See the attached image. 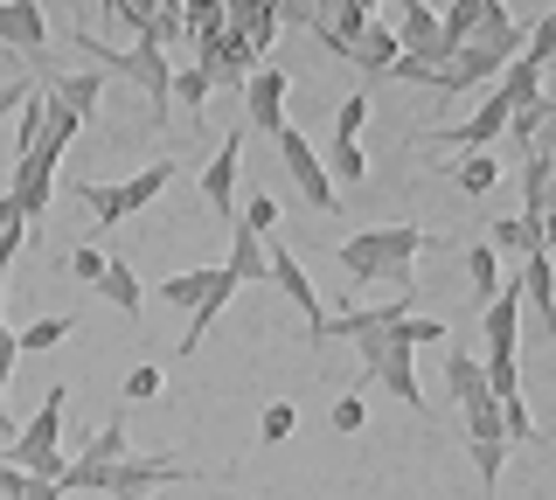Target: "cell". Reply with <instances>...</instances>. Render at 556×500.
<instances>
[{
  "instance_id": "cell-1",
  "label": "cell",
  "mask_w": 556,
  "mask_h": 500,
  "mask_svg": "<svg viewBox=\"0 0 556 500\" xmlns=\"http://www.w3.org/2000/svg\"><path fill=\"white\" fill-rule=\"evenodd\" d=\"M417 251H459V244L417 230V222H382V230H355L334 257H341V279L348 285H396V299L417 306V279H410Z\"/></svg>"
},
{
  "instance_id": "cell-2",
  "label": "cell",
  "mask_w": 556,
  "mask_h": 500,
  "mask_svg": "<svg viewBox=\"0 0 556 500\" xmlns=\"http://www.w3.org/2000/svg\"><path fill=\"white\" fill-rule=\"evenodd\" d=\"M70 42H77L84 56L98 63V70H112V77L139 84V98H147L153 126H167V112H174V56H167L161 42H132V49H112V42H98L91 28H77Z\"/></svg>"
},
{
  "instance_id": "cell-3",
  "label": "cell",
  "mask_w": 556,
  "mask_h": 500,
  "mask_svg": "<svg viewBox=\"0 0 556 500\" xmlns=\"http://www.w3.org/2000/svg\"><path fill=\"white\" fill-rule=\"evenodd\" d=\"M63 410H70V389L63 383H49V396H42V410L8 438V465H22L28 479H63L70 473V459H63Z\"/></svg>"
},
{
  "instance_id": "cell-4",
  "label": "cell",
  "mask_w": 556,
  "mask_h": 500,
  "mask_svg": "<svg viewBox=\"0 0 556 500\" xmlns=\"http://www.w3.org/2000/svg\"><path fill=\"white\" fill-rule=\"evenodd\" d=\"M278 161H286V175H292V188H300V202H306L313 216H334L341 209V188H334V175H327L320 146H313L300 126L278 132Z\"/></svg>"
},
{
  "instance_id": "cell-5",
  "label": "cell",
  "mask_w": 556,
  "mask_h": 500,
  "mask_svg": "<svg viewBox=\"0 0 556 500\" xmlns=\"http://www.w3.org/2000/svg\"><path fill=\"white\" fill-rule=\"evenodd\" d=\"M396 42H404V56H417L425 63V70H445L452 56H459V42L445 36V22H439V8H431V0H396Z\"/></svg>"
},
{
  "instance_id": "cell-6",
  "label": "cell",
  "mask_w": 556,
  "mask_h": 500,
  "mask_svg": "<svg viewBox=\"0 0 556 500\" xmlns=\"http://www.w3.org/2000/svg\"><path fill=\"white\" fill-rule=\"evenodd\" d=\"M508 118H515V98L494 84V91H486L480 105H473V118H466V126H452V132H425V140H452L459 153H486L494 140H508Z\"/></svg>"
},
{
  "instance_id": "cell-7",
  "label": "cell",
  "mask_w": 556,
  "mask_h": 500,
  "mask_svg": "<svg viewBox=\"0 0 556 500\" xmlns=\"http://www.w3.org/2000/svg\"><path fill=\"white\" fill-rule=\"evenodd\" d=\"M271 285L286 292L292 306H300L306 313V341L313 348H320V326H327V306H320V292H313V271L300 265V257H292V244H271Z\"/></svg>"
},
{
  "instance_id": "cell-8",
  "label": "cell",
  "mask_w": 556,
  "mask_h": 500,
  "mask_svg": "<svg viewBox=\"0 0 556 500\" xmlns=\"http://www.w3.org/2000/svg\"><path fill=\"white\" fill-rule=\"evenodd\" d=\"M286 91H292V77L271 70V63H257L251 84H243V118H251L265 140H278V132H286Z\"/></svg>"
},
{
  "instance_id": "cell-9",
  "label": "cell",
  "mask_w": 556,
  "mask_h": 500,
  "mask_svg": "<svg viewBox=\"0 0 556 500\" xmlns=\"http://www.w3.org/2000/svg\"><path fill=\"white\" fill-rule=\"evenodd\" d=\"M237 167H243V132H223L216 153H208V167H202V202L223 222H237Z\"/></svg>"
},
{
  "instance_id": "cell-10",
  "label": "cell",
  "mask_w": 556,
  "mask_h": 500,
  "mask_svg": "<svg viewBox=\"0 0 556 500\" xmlns=\"http://www.w3.org/2000/svg\"><path fill=\"white\" fill-rule=\"evenodd\" d=\"M0 49H8V56H28V63H42V49H49L42 0H0Z\"/></svg>"
},
{
  "instance_id": "cell-11",
  "label": "cell",
  "mask_w": 556,
  "mask_h": 500,
  "mask_svg": "<svg viewBox=\"0 0 556 500\" xmlns=\"http://www.w3.org/2000/svg\"><path fill=\"white\" fill-rule=\"evenodd\" d=\"M396 56H404V42H396V28L390 22H369L355 36V49H348V70H355L362 84H390V70H396Z\"/></svg>"
},
{
  "instance_id": "cell-12",
  "label": "cell",
  "mask_w": 556,
  "mask_h": 500,
  "mask_svg": "<svg viewBox=\"0 0 556 500\" xmlns=\"http://www.w3.org/2000/svg\"><path fill=\"white\" fill-rule=\"evenodd\" d=\"M501 70H508V63H494L486 49L459 42V56H452L439 77H431V91H445V98H473V91H486V84H501Z\"/></svg>"
},
{
  "instance_id": "cell-13",
  "label": "cell",
  "mask_w": 556,
  "mask_h": 500,
  "mask_svg": "<svg viewBox=\"0 0 556 500\" xmlns=\"http://www.w3.org/2000/svg\"><path fill=\"white\" fill-rule=\"evenodd\" d=\"M473 49H486L494 63H515V56H529V28L508 14V0H486V14H480V28L466 36Z\"/></svg>"
},
{
  "instance_id": "cell-14",
  "label": "cell",
  "mask_w": 556,
  "mask_h": 500,
  "mask_svg": "<svg viewBox=\"0 0 556 500\" xmlns=\"http://www.w3.org/2000/svg\"><path fill=\"white\" fill-rule=\"evenodd\" d=\"M14 209H22V222H42L49 209V195H56V161H42V153H22L14 161Z\"/></svg>"
},
{
  "instance_id": "cell-15",
  "label": "cell",
  "mask_w": 556,
  "mask_h": 500,
  "mask_svg": "<svg viewBox=\"0 0 556 500\" xmlns=\"http://www.w3.org/2000/svg\"><path fill=\"white\" fill-rule=\"evenodd\" d=\"M195 63L208 70V84H251V70H257V49L243 42V36H230V28H223L216 42H202V49H195Z\"/></svg>"
},
{
  "instance_id": "cell-16",
  "label": "cell",
  "mask_w": 556,
  "mask_h": 500,
  "mask_svg": "<svg viewBox=\"0 0 556 500\" xmlns=\"http://www.w3.org/2000/svg\"><path fill=\"white\" fill-rule=\"evenodd\" d=\"M223 271H230L237 285H265L271 279V236L243 230V222H230V257H223Z\"/></svg>"
},
{
  "instance_id": "cell-17",
  "label": "cell",
  "mask_w": 556,
  "mask_h": 500,
  "mask_svg": "<svg viewBox=\"0 0 556 500\" xmlns=\"http://www.w3.org/2000/svg\"><path fill=\"white\" fill-rule=\"evenodd\" d=\"M237 292H243V285H237V279H230V271H223V265L208 271V292H202V306H195V313H188V334H181V361L202 348V334H208V326L223 320V306H230Z\"/></svg>"
},
{
  "instance_id": "cell-18",
  "label": "cell",
  "mask_w": 556,
  "mask_h": 500,
  "mask_svg": "<svg viewBox=\"0 0 556 500\" xmlns=\"http://www.w3.org/2000/svg\"><path fill=\"white\" fill-rule=\"evenodd\" d=\"M521 306H535L543 326H549V341H556V257L549 251L521 257Z\"/></svg>"
},
{
  "instance_id": "cell-19",
  "label": "cell",
  "mask_w": 556,
  "mask_h": 500,
  "mask_svg": "<svg viewBox=\"0 0 556 500\" xmlns=\"http://www.w3.org/2000/svg\"><path fill=\"white\" fill-rule=\"evenodd\" d=\"M445 181L459 188V202H480V195H494V188H501V161H494V153H452Z\"/></svg>"
},
{
  "instance_id": "cell-20",
  "label": "cell",
  "mask_w": 556,
  "mask_h": 500,
  "mask_svg": "<svg viewBox=\"0 0 556 500\" xmlns=\"http://www.w3.org/2000/svg\"><path fill=\"white\" fill-rule=\"evenodd\" d=\"M223 14H230V36H243L265 56V49L278 42V14H271V0H223Z\"/></svg>"
},
{
  "instance_id": "cell-21",
  "label": "cell",
  "mask_w": 556,
  "mask_h": 500,
  "mask_svg": "<svg viewBox=\"0 0 556 500\" xmlns=\"http://www.w3.org/2000/svg\"><path fill=\"white\" fill-rule=\"evenodd\" d=\"M42 91H49V84H42ZM77 132H84V118L70 112V105H63L56 91H49V98H42V140H35V153H42V161H63V153H70V140H77Z\"/></svg>"
},
{
  "instance_id": "cell-22",
  "label": "cell",
  "mask_w": 556,
  "mask_h": 500,
  "mask_svg": "<svg viewBox=\"0 0 556 500\" xmlns=\"http://www.w3.org/2000/svg\"><path fill=\"white\" fill-rule=\"evenodd\" d=\"M549 188H556V161H549V153H529V161H521V209H515V216H529L535 230H543Z\"/></svg>"
},
{
  "instance_id": "cell-23",
  "label": "cell",
  "mask_w": 556,
  "mask_h": 500,
  "mask_svg": "<svg viewBox=\"0 0 556 500\" xmlns=\"http://www.w3.org/2000/svg\"><path fill=\"white\" fill-rule=\"evenodd\" d=\"M167 181H174V161H153V167H139L132 181H112V195H118V222H126V216H139V209H147V202L161 195Z\"/></svg>"
},
{
  "instance_id": "cell-24",
  "label": "cell",
  "mask_w": 556,
  "mask_h": 500,
  "mask_svg": "<svg viewBox=\"0 0 556 500\" xmlns=\"http://www.w3.org/2000/svg\"><path fill=\"white\" fill-rule=\"evenodd\" d=\"M459 265H466V285H473V299L486 306L501 285H508V271H501V251L494 244H459Z\"/></svg>"
},
{
  "instance_id": "cell-25",
  "label": "cell",
  "mask_w": 556,
  "mask_h": 500,
  "mask_svg": "<svg viewBox=\"0 0 556 500\" xmlns=\"http://www.w3.org/2000/svg\"><path fill=\"white\" fill-rule=\"evenodd\" d=\"M49 91L63 98L77 118H98V105H104V70H77V77H42Z\"/></svg>"
},
{
  "instance_id": "cell-26",
  "label": "cell",
  "mask_w": 556,
  "mask_h": 500,
  "mask_svg": "<svg viewBox=\"0 0 556 500\" xmlns=\"http://www.w3.org/2000/svg\"><path fill=\"white\" fill-rule=\"evenodd\" d=\"M486 244H494V251H508L515 265H521V257H535V251H549V244H543V230H535L529 216H494V230H486Z\"/></svg>"
},
{
  "instance_id": "cell-27",
  "label": "cell",
  "mask_w": 556,
  "mask_h": 500,
  "mask_svg": "<svg viewBox=\"0 0 556 500\" xmlns=\"http://www.w3.org/2000/svg\"><path fill=\"white\" fill-rule=\"evenodd\" d=\"M98 292H104V306H118V313H126V320H139V299H147V292H139L132 265H126V257H118V251H112V265H104Z\"/></svg>"
},
{
  "instance_id": "cell-28",
  "label": "cell",
  "mask_w": 556,
  "mask_h": 500,
  "mask_svg": "<svg viewBox=\"0 0 556 500\" xmlns=\"http://www.w3.org/2000/svg\"><path fill=\"white\" fill-rule=\"evenodd\" d=\"M445 389H452V403H480V396H494V389H486V369H480V361L473 355H445Z\"/></svg>"
},
{
  "instance_id": "cell-29",
  "label": "cell",
  "mask_w": 556,
  "mask_h": 500,
  "mask_svg": "<svg viewBox=\"0 0 556 500\" xmlns=\"http://www.w3.org/2000/svg\"><path fill=\"white\" fill-rule=\"evenodd\" d=\"M327 175H334V188H362L369 181V153H362V140H327Z\"/></svg>"
},
{
  "instance_id": "cell-30",
  "label": "cell",
  "mask_w": 556,
  "mask_h": 500,
  "mask_svg": "<svg viewBox=\"0 0 556 500\" xmlns=\"http://www.w3.org/2000/svg\"><path fill=\"white\" fill-rule=\"evenodd\" d=\"M223 28H230V14H223V0H181V36L188 42H216Z\"/></svg>"
},
{
  "instance_id": "cell-31",
  "label": "cell",
  "mask_w": 556,
  "mask_h": 500,
  "mask_svg": "<svg viewBox=\"0 0 556 500\" xmlns=\"http://www.w3.org/2000/svg\"><path fill=\"white\" fill-rule=\"evenodd\" d=\"M459 424H466V445H508V424H501V396H480V403H466L459 410Z\"/></svg>"
},
{
  "instance_id": "cell-32",
  "label": "cell",
  "mask_w": 556,
  "mask_h": 500,
  "mask_svg": "<svg viewBox=\"0 0 556 500\" xmlns=\"http://www.w3.org/2000/svg\"><path fill=\"white\" fill-rule=\"evenodd\" d=\"M70 326H77L70 313H42V320H28L22 334H14V348H22V355H49V348H63V341H70Z\"/></svg>"
},
{
  "instance_id": "cell-33",
  "label": "cell",
  "mask_w": 556,
  "mask_h": 500,
  "mask_svg": "<svg viewBox=\"0 0 556 500\" xmlns=\"http://www.w3.org/2000/svg\"><path fill=\"white\" fill-rule=\"evenodd\" d=\"M84 465H118V459H132V438H126V418H112V424H104L98 431V438L91 445H84V452H77Z\"/></svg>"
},
{
  "instance_id": "cell-34",
  "label": "cell",
  "mask_w": 556,
  "mask_h": 500,
  "mask_svg": "<svg viewBox=\"0 0 556 500\" xmlns=\"http://www.w3.org/2000/svg\"><path fill=\"white\" fill-rule=\"evenodd\" d=\"M543 105H549V98H535V105H521V112L508 118V140H515V161H529V153H535V140H543Z\"/></svg>"
},
{
  "instance_id": "cell-35",
  "label": "cell",
  "mask_w": 556,
  "mask_h": 500,
  "mask_svg": "<svg viewBox=\"0 0 556 500\" xmlns=\"http://www.w3.org/2000/svg\"><path fill=\"white\" fill-rule=\"evenodd\" d=\"M42 84H35V91H28V105L22 112H14V161H22V153H35V140H42Z\"/></svg>"
},
{
  "instance_id": "cell-36",
  "label": "cell",
  "mask_w": 556,
  "mask_h": 500,
  "mask_svg": "<svg viewBox=\"0 0 556 500\" xmlns=\"http://www.w3.org/2000/svg\"><path fill=\"white\" fill-rule=\"evenodd\" d=\"M208 91H216V84H208V70H202V63H188V70H174V98H181V112H188V118H202Z\"/></svg>"
},
{
  "instance_id": "cell-37",
  "label": "cell",
  "mask_w": 556,
  "mask_h": 500,
  "mask_svg": "<svg viewBox=\"0 0 556 500\" xmlns=\"http://www.w3.org/2000/svg\"><path fill=\"white\" fill-rule=\"evenodd\" d=\"M292 424H300V403H292V396H278V403H265V418H257V438H265V445H286Z\"/></svg>"
},
{
  "instance_id": "cell-38",
  "label": "cell",
  "mask_w": 556,
  "mask_h": 500,
  "mask_svg": "<svg viewBox=\"0 0 556 500\" xmlns=\"http://www.w3.org/2000/svg\"><path fill=\"white\" fill-rule=\"evenodd\" d=\"M208 271H216V265H208ZM208 271H174V279L161 285V299H167V306H188V313H195L202 292H208Z\"/></svg>"
},
{
  "instance_id": "cell-39",
  "label": "cell",
  "mask_w": 556,
  "mask_h": 500,
  "mask_svg": "<svg viewBox=\"0 0 556 500\" xmlns=\"http://www.w3.org/2000/svg\"><path fill=\"white\" fill-rule=\"evenodd\" d=\"M480 14H486V0H445L439 22H445V36H452V42H466V36L480 28Z\"/></svg>"
},
{
  "instance_id": "cell-40",
  "label": "cell",
  "mask_w": 556,
  "mask_h": 500,
  "mask_svg": "<svg viewBox=\"0 0 556 500\" xmlns=\"http://www.w3.org/2000/svg\"><path fill=\"white\" fill-rule=\"evenodd\" d=\"M362 126H369V91H348L334 105V140H362Z\"/></svg>"
},
{
  "instance_id": "cell-41",
  "label": "cell",
  "mask_w": 556,
  "mask_h": 500,
  "mask_svg": "<svg viewBox=\"0 0 556 500\" xmlns=\"http://www.w3.org/2000/svg\"><path fill=\"white\" fill-rule=\"evenodd\" d=\"M14 361H22V348H14V326L0 320V438H14V418H8V375Z\"/></svg>"
},
{
  "instance_id": "cell-42",
  "label": "cell",
  "mask_w": 556,
  "mask_h": 500,
  "mask_svg": "<svg viewBox=\"0 0 556 500\" xmlns=\"http://www.w3.org/2000/svg\"><path fill=\"white\" fill-rule=\"evenodd\" d=\"M104 265H112V251H104V244H77V251L63 257V271H70V279H84V285H98Z\"/></svg>"
},
{
  "instance_id": "cell-43",
  "label": "cell",
  "mask_w": 556,
  "mask_h": 500,
  "mask_svg": "<svg viewBox=\"0 0 556 500\" xmlns=\"http://www.w3.org/2000/svg\"><path fill=\"white\" fill-rule=\"evenodd\" d=\"M237 222H243V230H257V236H271L278 230V195H243L237 202Z\"/></svg>"
},
{
  "instance_id": "cell-44",
  "label": "cell",
  "mask_w": 556,
  "mask_h": 500,
  "mask_svg": "<svg viewBox=\"0 0 556 500\" xmlns=\"http://www.w3.org/2000/svg\"><path fill=\"white\" fill-rule=\"evenodd\" d=\"M161 383H167L161 361H132V369H126V403H153V396H161Z\"/></svg>"
},
{
  "instance_id": "cell-45",
  "label": "cell",
  "mask_w": 556,
  "mask_h": 500,
  "mask_svg": "<svg viewBox=\"0 0 556 500\" xmlns=\"http://www.w3.org/2000/svg\"><path fill=\"white\" fill-rule=\"evenodd\" d=\"M396 334H404L410 348H445V320H431V313H404Z\"/></svg>"
},
{
  "instance_id": "cell-46",
  "label": "cell",
  "mask_w": 556,
  "mask_h": 500,
  "mask_svg": "<svg viewBox=\"0 0 556 500\" xmlns=\"http://www.w3.org/2000/svg\"><path fill=\"white\" fill-rule=\"evenodd\" d=\"M501 424H508V445H535L543 431H535V418H529V403L521 396H501Z\"/></svg>"
},
{
  "instance_id": "cell-47",
  "label": "cell",
  "mask_w": 556,
  "mask_h": 500,
  "mask_svg": "<svg viewBox=\"0 0 556 500\" xmlns=\"http://www.w3.org/2000/svg\"><path fill=\"white\" fill-rule=\"evenodd\" d=\"M271 14H278V28H320L327 0H271Z\"/></svg>"
},
{
  "instance_id": "cell-48",
  "label": "cell",
  "mask_w": 556,
  "mask_h": 500,
  "mask_svg": "<svg viewBox=\"0 0 556 500\" xmlns=\"http://www.w3.org/2000/svg\"><path fill=\"white\" fill-rule=\"evenodd\" d=\"M480 369H486V389H494V396H521L515 355H480Z\"/></svg>"
},
{
  "instance_id": "cell-49",
  "label": "cell",
  "mask_w": 556,
  "mask_h": 500,
  "mask_svg": "<svg viewBox=\"0 0 556 500\" xmlns=\"http://www.w3.org/2000/svg\"><path fill=\"white\" fill-rule=\"evenodd\" d=\"M327 424H334V431H341V438H355V431H362V424H369V403H362V396H355V389H348V396H334V418H327Z\"/></svg>"
},
{
  "instance_id": "cell-50",
  "label": "cell",
  "mask_w": 556,
  "mask_h": 500,
  "mask_svg": "<svg viewBox=\"0 0 556 500\" xmlns=\"http://www.w3.org/2000/svg\"><path fill=\"white\" fill-rule=\"evenodd\" d=\"M501 465H508V445H501V438H494V445H473V473H480L486 493L501 487Z\"/></svg>"
},
{
  "instance_id": "cell-51",
  "label": "cell",
  "mask_w": 556,
  "mask_h": 500,
  "mask_svg": "<svg viewBox=\"0 0 556 500\" xmlns=\"http://www.w3.org/2000/svg\"><path fill=\"white\" fill-rule=\"evenodd\" d=\"M35 84H42V77H0V126H8V118L28 105V91H35Z\"/></svg>"
},
{
  "instance_id": "cell-52",
  "label": "cell",
  "mask_w": 556,
  "mask_h": 500,
  "mask_svg": "<svg viewBox=\"0 0 556 500\" xmlns=\"http://www.w3.org/2000/svg\"><path fill=\"white\" fill-rule=\"evenodd\" d=\"M529 56H535V63H543V70H549V63H556V8H549V14H543V22H535V28H529Z\"/></svg>"
},
{
  "instance_id": "cell-53",
  "label": "cell",
  "mask_w": 556,
  "mask_h": 500,
  "mask_svg": "<svg viewBox=\"0 0 556 500\" xmlns=\"http://www.w3.org/2000/svg\"><path fill=\"white\" fill-rule=\"evenodd\" d=\"M439 70H425V63L417 56H396V70H390V84H431Z\"/></svg>"
},
{
  "instance_id": "cell-54",
  "label": "cell",
  "mask_w": 556,
  "mask_h": 500,
  "mask_svg": "<svg viewBox=\"0 0 556 500\" xmlns=\"http://www.w3.org/2000/svg\"><path fill=\"white\" fill-rule=\"evenodd\" d=\"M14 500H63V487H56V479H22V493H14Z\"/></svg>"
},
{
  "instance_id": "cell-55",
  "label": "cell",
  "mask_w": 556,
  "mask_h": 500,
  "mask_svg": "<svg viewBox=\"0 0 556 500\" xmlns=\"http://www.w3.org/2000/svg\"><path fill=\"white\" fill-rule=\"evenodd\" d=\"M543 244L556 251V188H549V216H543Z\"/></svg>"
},
{
  "instance_id": "cell-56",
  "label": "cell",
  "mask_w": 556,
  "mask_h": 500,
  "mask_svg": "<svg viewBox=\"0 0 556 500\" xmlns=\"http://www.w3.org/2000/svg\"><path fill=\"white\" fill-rule=\"evenodd\" d=\"M348 8H362V14H376V22H382V8H396V0H348Z\"/></svg>"
},
{
  "instance_id": "cell-57",
  "label": "cell",
  "mask_w": 556,
  "mask_h": 500,
  "mask_svg": "<svg viewBox=\"0 0 556 500\" xmlns=\"http://www.w3.org/2000/svg\"><path fill=\"white\" fill-rule=\"evenodd\" d=\"M8 265H14V257H0V306H8Z\"/></svg>"
},
{
  "instance_id": "cell-58",
  "label": "cell",
  "mask_w": 556,
  "mask_h": 500,
  "mask_svg": "<svg viewBox=\"0 0 556 500\" xmlns=\"http://www.w3.org/2000/svg\"><path fill=\"white\" fill-rule=\"evenodd\" d=\"M0 465H8V452H0Z\"/></svg>"
}]
</instances>
